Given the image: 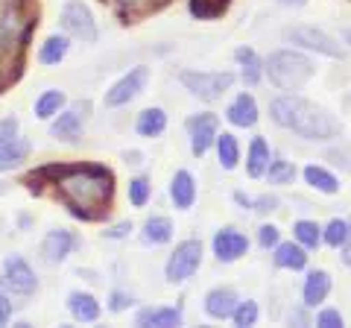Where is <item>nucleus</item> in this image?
Instances as JSON below:
<instances>
[{
  "label": "nucleus",
  "instance_id": "nucleus-3",
  "mask_svg": "<svg viewBox=\"0 0 351 328\" xmlns=\"http://www.w3.org/2000/svg\"><path fill=\"white\" fill-rule=\"evenodd\" d=\"M269 80L284 91H299L302 85L313 76V62L295 50H278L267 59Z\"/></svg>",
  "mask_w": 351,
  "mask_h": 328
},
{
  "label": "nucleus",
  "instance_id": "nucleus-13",
  "mask_svg": "<svg viewBox=\"0 0 351 328\" xmlns=\"http://www.w3.org/2000/svg\"><path fill=\"white\" fill-rule=\"evenodd\" d=\"M73 244L76 240H73L71 232L53 229V232H47V237H44V244H41V255H44V261H50V264H62V261L71 255Z\"/></svg>",
  "mask_w": 351,
  "mask_h": 328
},
{
  "label": "nucleus",
  "instance_id": "nucleus-6",
  "mask_svg": "<svg viewBox=\"0 0 351 328\" xmlns=\"http://www.w3.org/2000/svg\"><path fill=\"white\" fill-rule=\"evenodd\" d=\"M27 152H29V144L18 135V120L15 117L0 120V173L27 161Z\"/></svg>",
  "mask_w": 351,
  "mask_h": 328
},
{
  "label": "nucleus",
  "instance_id": "nucleus-4",
  "mask_svg": "<svg viewBox=\"0 0 351 328\" xmlns=\"http://www.w3.org/2000/svg\"><path fill=\"white\" fill-rule=\"evenodd\" d=\"M179 80L193 97H199L205 103H214L234 85V73H228V71H184Z\"/></svg>",
  "mask_w": 351,
  "mask_h": 328
},
{
  "label": "nucleus",
  "instance_id": "nucleus-22",
  "mask_svg": "<svg viewBox=\"0 0 351 328\" xmlns=\"http://www.w3.org/2000/svg\"><path fill=\"white\" fill-rule=\"evenodd\" d=\"M138 135L144 138H158L164 129H167V115H164V108H144V112L138 115Z\"/></svg>",
  "mask_w": 351,
  "mask_h": 328
},
{
  "label": "nucleus",
  "instance_id": "nucleus-14",
  "mask_svg": "<svg viewBox=\"0 0 351 328\" xmlns=\"http://www.w3.org/2000/svg\"><path fill=\"white\" fill-rule=\"evenodd\" d=\"M234 308H237V293L232 288H214L205 296V311L214 320H228L234 314Z\"/></svg>",
  "mask_w": 351,
  "mask_h": 328
},
{
  "label": "nucleus",
  "instance_id": "nucleus-35",
  "mask_svg": "<svg viewBox=\"0 0 351 328\" xmlns=\"http://www.w3.org/2000/svg\"><path fill=\"white\" fill-rule=\"evenodd\" d=\"M346 235H348V223L346 220H331V223H328V229H325L322 240L328 246H343Z\"/></svg>",
  "mask_w": 351,
  "mask_h": 328
},
{
  "label": "nucleus",
  "instance_id": "nucleus-31",
  "mask_svg": "<svg viewBox=\"0 0 351 328\" xmlns=\"http://www.w3.org/2000/svg\"><path fill=\"white\" fill-rule=\"evenodd\" d=\"M62 106H64V94L62 91H44L36 100V117L50 120L53 115H59Z\"/></svg>",
  "mask_w": 351,
  "mask_h": 328
},
{
  "label": "nucleus",
  "instance_id": "nucleus-16",
  "mask_svg": "<svg viewBox=\"0 0 351 328\" xmlns=\"http://www.w3.org/2000/svg\"><path fill=\"white\" fill-rule=\"evenodd\" d=\"M328 293H331V276H328L325 270H313L311 276H307V281H304V290H302L304 305L307 308H316L319 302L328 299Z\"/></svg>",
  "mask_w": 351,
  "mask_h": 328
},
{
  "label": "nucleus",
  "instance_id": "nucleus-11",
  "mask_svg": "<svg viewBox=\"0 0 351 328\" xmlns=\"http://www.w3.org/2000/svg\"><path fill=\"white\" fill-rule=\"evenodd\" d=\"M217 115H193L188 120V132H191V150L196 159H202L208 150H211V144L217 141Z\"/></svg>",
  "mask_w": 351,
  "mask_h": 328
},
{
  "label": "nucleus",
  "instance_id": "nucleus-10",
  "mask_svg": "<svg viewBox=\"0 0 351 328\" xmlns=\"http://www.w3.org/2000/svg\"><path fill=\"white\" fill-rule=\"evenodd\" d=\"M147 76H149L147 68H132V71L123 76V80H117L112 89L106 91V106H108V108H117V106H126L129 100H135V97L144 91Z\"/></svg>",
  "mask_w": 351,
  "mask_h": 328
},
{
  "label": "nucleus",
  "instance_id": "nucleus-7",
  "mask_svg": "<svg viewBox=\"0 0 351 328\" xmlns=\"http://www.w3.org/2000/svg\"><path fill=\"white\" fill-rule=\"evenodd\" d=\"M287 38L293 41V45L304 47V50L322 53V56H331V59L346 56L343 45H339L334 36H328L325 30H316V27H293V30H287Z\"/></svg>",
  "mask_w": 351,
  "mask_h": 328
},
{
  "label": "nucleus",
  "instance_id": "nucleus-41",
  "mask_svg": "<svg viewBox=\"0 0 351 328\" xmlns=\"http://www.w3.org/2000/svg\"><path fill=\"white\" fill-rule=\"evenodd\" d=\"M126 305H132V296H126V293H114L112 296V311H123Z\"/></svg>",
  "mask_w": 351,
  "mask_h": 328
},
{
  "label": "nucleus",
  "instance_id": "nucleus-34",
  "mask_svg": "<svg viewBox=\"0 0 351 328\" xmlns=\"http://www.w3.org/2000/svg\"><path fill=\"white\" fill-rule=\"evenodd\" d=\"M147 200H149V182L144 176L132 179L129 182V202L135 205V209H141V205H147Z\"/></svg>",
  "mask_w": 351,
  "mask_h": 328
},
{
  "label": "nucleus",
  "instance_id": "nucleus-21",
  "mask_svg": "<svg viewBox=\"0 0 351 328\" xmlns=\"http://www.w3.org/2000/svg\"><path fill=\"white\" fill-rule=\"evenodd\" d=\"M82 124H85V117L80 112H64V115H59L56 120H53L50 135L62 138V141H76L82 135Z\"/></svg>",
  "mask_w": 351,
  "mask_h": 328
},
{
  "label": "nucleus",
  "instance_id": "nucleus-19",
  "mask_svg": "<svg viewBox=\"0 0 351 328\" xmlns=\"http://www.w3.org/2000/svg\"><path fill=\"white\" fill-rule=\"evenodd\" d=\"M68 308L73 314V320L80 323H94L100 316V302H97L91 293H82V290H73L68 296Z\"/></svg>",
  "mask_w": 351,
  "mask_h": 328
},
{
  "label": "nucleus",
  "instance_id": "nucleus-44",
  "mask_svg": "<svg viewBox=\"0 0 351 328\" xmlns=\"http://www.w3.org/2000/svg\"><path fill=\"white\" fill-rule=\"evenodd\" d=\"M234 200H237L240 205H246V209H252V200H249L246 194H240V191H237V194H234Z\"/></svg>",
  "mask_w": 351,
  "mask_h": 328
},
{
  "label": "nucleus",
  "instance_id": "nucleus-2",
  "mask_svg": "<svg viewBox=\"0 0 351 328\" xmlns=\"http://www.w3.org/2000/svg\"><path fill=\"white\" fill-rule=\"evenodd\" d=\"M269 115L278 126L293 129L295 135H302L307 141H331L339 135V120L334 115H328L325 108L302 100V97H276L269 103Z\"/></svg>",
  "mask_w": 351,
  "mask_h": 328
},
{
  "label": "nucleus",
  "instance_id": "nucleus-25",
  "mask_svg": "<svg viewBox=\"0 0 351 328\" xmlns=\"http://www.w3.org/2000/svg\"><path fill=\"white\" fill-rule=\"evenodd\" d=\"M228 6H232V0H191L188 3L191 15L199 18V21H214L219 15H226Z\"/></svg>",
  "mask_w": 351,
  "mask_h": 328
},
{
  "label": "nucleus",
  "instance_id": "nucleus-32",
  "mask_svg": "<svg viewBox=\"0 0 351 328\" xmlns=\"http://www.w3.org/2000/svg\"><path fill=\"white\" fill-rule=\"evenodd\" d=\"M232 320H234V325H237V328H249V325H255V323H258V305L252 302V299L237 302V308H234V314H232Z\"/></svg>",
  "mask_w": 351,
  "mask_h": 328
},
{
  "label": "nucleus",
  "instance_id": "nucleus-43",
  "mask_svg": "<svg viewBox=\"0 0 351 328\" xmlns=\"http://www.w3.org/2000/svg\"><path fill=\"white\" fill-rule=\"evenodd\" d=\"M144 3H149V0H120V6H129V9H135V6H144ZM164 3V0H161Z\"/></svg>",
  "mask_w": 351,
  "mask_h": 328
},
{
  "label": "nucleus",
  "instance_id": "nucleus-5",
  "mask_svg": "<svg viewBox=\"0 0 351 328\" xmlns=\"http://www.w3.org/2000/svg\"><path fill=\"white\" fill-rule=\"evenodd\" d=\"M199 264H202V244L199 240H182V244L176 246V253L170 255L164 272H167V281L182 284L199 270Z\"/></svg>",
  "mask_w": 351,
  "mask_h": 328
},
{
  "label": "nucleus",
  "instance_id": "nucleus-1",
  "mask_svg": "<svg viewBox=\"0 0 351 328\" xmlns=\"http://www.w3.org/2000/svg\"><path fill=\"white\" fill-rule=\"evenodd\" d=\"M56 185L64 196V202L71 205V211L85 220H94L100 214L114 191V179L106 167L97 164H80V167H56Z\"/></svg>",
  "mask_w": 351,
  "mask_h": 328
},
{
  "label": "nucleus",
  "instance_id": "nucleus-12",
  "mask_svg": "<svg viewBox=\"0 0 351 328\" xmlns=\"http://www.w3.org/2000/svg\"><path fill=\"white\" fill-rule=\"evenodd\" d=\"M249 249L246 235H240L237 229H223V232L214 235V255L223 261V264H232V261L243 258Z\"/></svg>",
  "mask_w": 351,
  "mask_h": 328
},
{
  "label": "nucleus",
  "instance_id": "nucleus-26",
  "mask_svg": "<svg viewBox=\"0 0 351 328\" xmlns=\"http://www.w3.org/2000/svg\"><path fill=\"white\" fill-rule=\"evenodd\" d=\"M170 237H173L170 217H149V220L144 223V240H147V244L158 246V244H167Z\"/></svg>",
  "mask_w": 351,
  "mask_h": 328
},
{
  "label": "nucleus",
  "instance_id": "nucleus-28",
  "mask_svg": "<svg viewBox=\"0 0 351 328\" xmlns=\"http://www.w3.org/2000/svg\"><path fill=\"white\" fill-rule=\"evenodd\" d=\"M304 179H307L311 188L322 191V194H337L339 191V182L325 167H316V164H307V167H304Z\"/></svg>",
  "mask_w": 351,
  "mask_h": 328
},
{
  "label": "nucleus",
  "instance_id": "nucleus-40",
  "mask_svg": "<svg viewBox=\"0 0 351 328\" xmlns=\"http://www.w3.org/2000/svg\"><path fill=\"white\" fill-rule=\"evenodd\" d=\"M132 232V223H117V226H112L106 232V237H126Z\"/></svg>",
  "mask_w": 351,
  "mask_h": 328
},
{
  "label": "nucleus",
  "instance_id": "nucleus-38",
  "mask_svg": "<svg viewBox=\"0 0 351 328\" xmlns=\"http://www.w3.org/2000/svg\"><path fill=\"white\" fill-rule=\"evenodd\" d=\"M276 205L278 200L276 196H258V200H252V209L261 211V214H267V211H276Z\"/></svg>",
  "mask_w": 351,
  "mask_h": 328
},
{
  "label": "nucleus",
  "instance_id": "nucleus-24",
  "mask_svg": "<svg viewBox=\"0 0 351 328\" xmlns=\"http://www.w3.org/2000/svg\"><path fill=\"white\" fill-rule=\"evenodd\" d=\"M234 59H237V65L243 68V80H246V85H258L261 82V59H258V53L252 50V47H237L234 50Z\"/></svg>",
  "mask_w": 351,
  "mask_h": 328
},
{
  "label": "nucleus",
  "instance_id": "nucleus-42",
  "mask_svg": "<svg viewBox=\"0 0 351 328\" xmlns=\"http://www.w3.org/2000/svg\"><path fill=\"white\" fill-rule=\"evenodd\" d=\"M343 261L351 267V223H348V235H346V240H343Z\"/></svg>",
  "mask_w": 351,
  "mask_h": 328
},
{
  "label": "nucleus",
  "instance_id": "nucleus-9",
  "mask_svg": "<svg viewBox=\"0 0 351 328\" xmlns=\"http://www.w3.org/2000/svg\"><path fill=\"white\" fill-rule=\"evenodd\" d=\"M3 281H6V288L18 293V296H32L38 288V281H36V272L29 270V264L21 255H9L3 261Z\"/></svg>",
  "mask_w": 351,
  "mask_h": 328
},
{
  "label": "nucleus",
  "instance_id": "nucleus-36",
  "mask_svg": "<svg viewBox=\"0 0 351 328\" xmlns=\"http://www.w3.org/2000/svg\"><path fill=\"white\" fill-rule=\"evenodd\" d=\"M316 325H322V328H339V325H343V316H339V311L328 308V311H322L319 316H316Z\"/></svg>",
  "mask_w": 351,
  "mask_h": 328
},
{
  "label": "nucleus",
  "instance_id": "nucleus-8",
  "mask_svg": "<svg viewBox=\"0 0 351 328\" xmlns=\"http://www.w3.org/2000/svg\"><path fill=\"white\" fill-rule=\"evenodd\" d=\"M62 27L68 30L71 36L88 41V45L97 41V24L91 18V9H88L82 0H68V3L62 6Z\"/></svg>",
  "mask_w": 351,
  "mask_h": 328
},
{
  "label": "nucleus",
  "instance_id": "nucleus-29",
  "mask_svg": "<svg viewBox=\"0 0 351 328\" xmlns=\"http://www.w3.org/2000/svg\"><path fill=\"white\" fill-rule=\"evenodd\" d=\"M217 152H219V164L226 170H234L237 161H240V147H237V138L232 132H223L217 135Z\"/></svg>",
  "mask_w": 351,
  "mask_h": 328
},
{
  "label": "nucleus",
  "instance_id": "nucleus-45",
  "mask_svg": "<svg viewBox=\"0 0 351 328\" xmlns=\"http://www.w3.org/2000/svg\"><path fill=\"white\" fill-rule=\"evenodd\" d=\"M281 3H287V6H304L307 0H281Z\"/></svg>",
  "mask_w": 351,
  "mask_h": 328
},
{
  "label": "nucleus",
  "instance_id": "nucleus-20",
  "mask_svg": "<svg viewBox=\"0 0 351 328\" xmlns=\"http://www.w3.org/2000/svg\"><path fill=\"white\" fill-rule=\"evenodd\" d=\"M276 267L281 270H304L307 264V253H304V246L302 244H276Z\"/></svg>",
  "mask_w": 351,
  "mask_h": 328
},
{
  "label": "nucleus",
  "instance_id": "nucleus-33",
  "mask_svg": "<svg viewBox=\"0 0 351 328\" xmlns=\"http://www.w3.org/2000/svg\"><path fill=\"white\" fill-rule=\"evenodd\" d=\"M293 176H295V167H293L290 161H284V159L272 161L269 167H267V179H269L272 185H284V182H293Z\"/></svg>",
  "mask_w": 351,
  "mask_h": 328
},
{
  "label": "nucleus",
  "instance_id": "nucleus-27",
  "mask_svg": "<svg viewBox=\"0 0 351 328\" xmlns=\"http://www.w3.org/2000/svg\"><path fill=\"white\" fill-rule=\"evenodd\" d=\"M68 47L71 45H68V38L64 36H50L38 50V62L41 65H59L64 56H68Z\"/></svg>",
  "mask_w": 351,
  "mask_h": 328
},
{
  "label": "nucleus",
  "instance_id": "nucleus-23",
  "mask_svg": "<svg viewBox=\"0 0 351 328\" xmlns=\"http://www.w3.org/2000/svg\"><path fill=\"white\" fill-rule=\"evenodd\" d=\"M269 167V147L263 138H255L249 147V159H246V173L252 179H261L263 173H267Z\"/></svg>",
  "mask_w": 351,
  "mask_h": 328
},
{
  "label": "nucleus",
  "instance_id": "nucleus-30",
  "mask_svg": "<svg viewBox=\"0 0 351 328\" xmlns=\"http://www.w3.org/2000/svg\"><path fill=\"white\" fill-rule=\"evenodd\" d=\"M293 235H295V240H299L302 246H307V249H316L322 244V229L316 226L313 220H299L293 226Z\"/></svg>",
  "mask_w": 351,
  "mask_h": 328
},
{
  "label": "nucleus",
  "instance_id": "nucleus-15",
  "mask_svg": "<svg viewBox=\"0 0 351 328\" xmlns=\"http://www.w3.org/2000/svg\"><path fill=\"white\" fill-rule=\"evenodd\" d=\"M135 323L141 328H176L182 323V308H144L138 311Z\"/></svg>",
  "mask_w": 351,
  "mask_h": 328
},
{
  "label": "nucleus",
  "instance_id": "nucleus-46",
  "mask_svg": "<svg viewBox=\"0 0 351 328\" xmlns=\"http://www.w3.org/2000/svg\"><path fill=\"white\" fill-rule=\"evenodd\" d=\"M346 41H348V45H351V30H346Z\"/></svg>",
  "mask_w": 351,
  "mask_h": 328
},
{
  "label": "nucleus",
  "instance_id": "nucleus-37",
  "mask_svg": "<svg viewBox=\"0 0 351 328\" xmlns=\"http://www.w3.org/2000/svg\"><path fill=\"white\" fill-rule=\"evenodd\" d=\"M278 237H281V232L276 226H261V232H258V240H261V246H276L278 244Z\"/></svg>",
  "mask_w": 351,
  "mask_h": 328
},
{
  "label": "nucleus",
  "instance_id": "nucleus-39",
  "mask_svg": "<svg viewBox=\"0 0 351 328\" xmlns=\"http://www.w3.org/2000/svg\"><path fill=\"white\" fill-rule=\"evenodd\" d=\"M9 316H12V302H9L3 293H0V325H6Z\"/></svg>",
  "mask_w": 351,
  "mask_h": 328
},
{
  "label": "nucleus",
  "instance_id": "nucleus-18",
  "mask_svg": "<svg viewBox=\"0 0 351 328\" xmlns=\"http://www.w3.org/2000/svg\"><path fill=\"white\" fill-rule=\"evenodd\" d=\"M170 196L176 202V209H191L196 202V185H193V176L188 170H179L170 182Z\"/></svg>",
  "mask_w": 351,
  "mask_h": 328
},
{
  "label": "nucleus",
  "instance_id": "nucleus-17",
  "mask_svg": "<svg viewBox=\"0 0 351 328\" xmlns=\"http://www.w3.org/2000/svg\"><path fill=\"white\" fill-rule=\"evenodd\" d=\"M226 117L232 120L234 126H243V129L255 126L258 124V103H255V97H252V94H240L237 100L228 106Z\"/></svg>",
  "mask_w": 351,
  "mask_h": 328
}]
</instances>
